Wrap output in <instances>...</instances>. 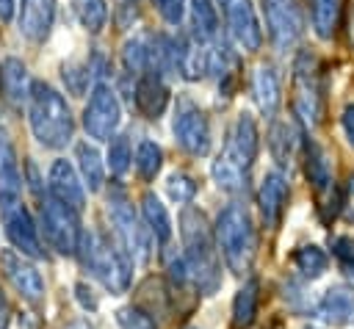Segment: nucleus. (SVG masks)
Segmentation results:
<instances>
[{"instance_id": "obj_2", "label": "nucleus", "mask_w": 354, "mask_h": 329, "mask_svg": "<svg viewBox=\"0 0 354 329\" xmlns=\"http://www.w3.org/2000/svg\"><path fill=\"white\" fill-rule=\"evenodd\" d=\"M28 122L36 141L47 149H64L72 141L75 119L66 100L44 80L30 83L28 94Z\"/></svg>"}, {"instance_id": "obj_4", "label": "nucleus", "mask_w": 354, "mask_h": 329, "mask_svg": "<svg viewBox=\"0 0 354 329\" xmlns=\"http://www.w3.org/2000/svg\"><path fill=\"white\" fill-rule=\"evenodd\" d=\"M216 243L230 271L243 274L254 257V229L243 205H227L216 218Z\"/></svg>"}, {"instance_id": "obj_8", "label": "nucleus", "mask_w": 354, "mask_h": 329, "mask_svg": "<svg viewBox=\"0 0 354 329\" xmlns=\"http://www.w3.org/2000/svg\"><path fill=\"white\" fill-rule=\"evenodd\" d=\"M293 113L301 124L315 127L321 119V97L315 83V58L310 53H299L293 64Z\"/></svg>"}, {"instance_id": "obj_20", "label": "nucleus", "mask_w": 354, "mask_h": 329, "mask_svg": "<svg viewBox=\"0 0 354 329\" xmlns=\"http://www.w3.org/2000/svg\"><path fill=\"white\" fill-rule=\"evenodd\" d=\"M318 315L329 323H351L354 321V290L348 288H329L318 304Z\"/></svg>"}, {"instance_id": "obj_18", "label": "nucleus", "mask_w": 354, "mask_h": 329, "mask_svg": "<svg viewBox=\"0 0 354 329\" xmlns=\"http://www.w3.org/2000/svg\"><path fill=\"white\" fill-rule=\"evenodd\" d=\"M285 199H288V180L279 171H268L260 182V191H257V205H260L266 227H277L282 207H285Z\"/></svg>"}, {"instance_id": "obj_38", "label": "nucleus", "mask_w": 354, "mask_h": 329, "mask_svg": "<svg viewBox=\"0 0 354 329\" xmlns=\"http://www.w3.org/2000/svg\"><path fill=\"white\" fill-rule=\"evenodd\" d=\"M332 254L337 257L343 274L354 282V241L351 238H332Z\"/></svg>"}, {"instance_id": "obj_39", "label": "nucleus", "mask_w": 354, "mask_h": 329, "mask_svg": "<svg viewBox=\"0 0 354 329\" xmlns=\"http://www.w3.org/2000/svg\"><path fill=\"white\" fill-rule=\"evenodd\" d=\"M88 77H91V69L88 66H83V64H64V80H66V86H69L72 94H80L86 88Z\"/></svg>"}, {"instance_id": "obj_14", "label": "nucleus", "mask_w": 354, "mask_h": 329, "mask_svg": "<svg viewBox=\"0 0 354 329\" xmlns=\"http://www.w3.org/2000/svg\"><path fill=\"white\" fill-rule=\"evenodd\" d=\"M224 11H227L232 39L246 53H257L260 44H263V30H260V22L254 17L252 0H224Z\"/></svg>"}, {"instance_id": "obj_15", "label": "nucleus", "mask_w": 354, "mask_h": 329, "mask_svg": "<svg viewBox=\"0 0 354 329\" xmlns=\"http://www.w3.org/2000/svg\"><path fill=\"white\" fill-rule=\"evenodd\" d=\"M133 102H136L138 113L147 116V119H158L166 111L169 88H166V83H163L158 69H147L144 75H138L136 88H133Z\"/></svg>"}, {"instance_id": "obj_16", "label": "nucleus", "mask_w": 354, "mask_h": 329, "mask_svg": "<svg viewBox=\"0 0 354 329\" xmlns=\"http://www.w3.org/2000/svg\"><path fill=\"white\" fill-rule=\"evenodd\" d=\"M50 196L72 207L75 213H83L86 207V188L69 160H55L50 169Z\"/></svg>"}, {"instance_id": "obj_43", "label": "nucleus", "mask_w": 354, "mask_h": 329, "mask_svg": "<svg viewBox=\"0 0 354 329\" xmlns=\"http://www.w3.org/2000/svg\"><path fill=\"white\" fill-rule=\"evenodd\" d=\"M340 122H343V130H346V138H348V144L354 147V105H346V111H343Z\"/></svg>"}, {"instance_id": "obj_25", "label": "nucleus", "mask_w": 354, "mask_h": 329, "mask_svg": "<svg viewBox=\"0 0 354 329\" xmlns=\"http://www.w3.org/2000/svg\"><path fill=\"white\" fill-rule=\"evenodd\" d=\"M0 83L3 91L11 102H22L30 94V83H28V69L19 58H6L3 61V72H0Z\"/></svg>"}, {"instance_id": "obj_10", "label": "nucleus", "mask_w": 354, "mask_h": 329, "mask_svg": "<svg viewBox=\"0 0 354 329\" xmlns=\"http://www.w3.org/2000/svg\"><path fill=\"white\" fill-rule=\"evenodd\" d=\"M260 3H263L266 28H268L274 47L279 53H288L301 39V30H304L299 3L296 0H260Z\"/></svg>"}, {"instance_id": "obj_19", "label": "nucleus", "mask_w": 354, "mask_h": 329, "mask_svg": "<svg viewBox=\"0 0 354 329\" xmlns=\"http://www.w3.org/2000/svg\"><path fill=\"white\" fill-rule=\"evenodd\" d=\"M252 88H254V100H257V108L263 111V116H274L282 94H279V75L271 64L257 66V72L252 77Z\"/></svg>"}, {"instance_id": "obj_28", "label": "nucleus", "mask_w": 354, "mask_h": 329, "mask_svg": "<svg viewBox=\"0 0 354 329\" xmlns=\"http://www.w3.org/2000/svg\"><path fill=\"white\" fill-rule=\"evenodd\" d=\"M310 19L318 39H332L340 19V0H310Z\"/></svg>"}, {"instance_id": "obj_26", "label": "nucleus", "mask_w": 354, "mask_h": 329, "mask_svg": "<svg viewBox=\"0 0 354 329\" xmlns=\"http://www.w3.org/2000/svg\"><path fill=\"white\" fill-rule=\"evenodd\" d=\"M257 301H260V285H257V279H246L232 301V326L235 329H246L254 321Z\"/></svg>"}, {"instance_id": "obj_17", "label": "nucleus", "mask_w": 354, "mask_h": 329, "mask_svg": "<svg viewBox=\"0 0 354 329\" xmlns=\"http://www.w3.org/2000/svg\"><path fill=\"white\" fill-rule=\"evenodd\" d=\"M55 22V0H22L19 3V33L30 41H44Z\"/></svg>"}, {"instance_id": "obj_12", "label": "nucleus", "mask_w": 354, "mask_h": 329, "mask_svg": "<svg viewBox=\"0 0 354 329\" xmlns=\"http://www.w3.org/2000/svg\"><path fill=\"white\" fill-rule=\"evenodd\" d=\"M0 265H3L6 279L14 285V290H17L22 299L39 301V299L44 296V279H41V274L36 271V265H33L25 254H19L17 249H6V252L0 254Z\"/></svg>"}, {"instance_id": "obj_29", "label": "nucleus", "mask_w": 354, "mask_h": 329, "mask_svg": "<svg viewBox=\"0 0 354 329\" xmlns=\"http://www.w3.org/2000/svg\"><path fill=\"white\" fill-rule=\"evenodd\" d=\"M191 22H194V33L202 44H207L218 36V14L210 0H191Z\"/></svg>"}, {"instance_id": "obj_42", "label": "nucleus", "mask_w": 354, "mask_h": 329, "mask_svg": "<svg viewBox=\"0 0 354 329\" xmlns=\"http://www.w3.org/2000/svg\"><path fill=\"white\" fill-rule=\"evenodd\" d=\"M75 296H77V301H80L83 310H97V299H94V293H91V288L86 282H77L75 285Z\"/></svg>"}, {"instance_id": "obj_41", "label": "nucleus", "mask_w": 354, "mask_h": 329, "mask_svg": "<svg viewBox=\"0 0 354 329\" xmlns=\"http://www.w3.org/2000/svg\"><path fill=\"white\" fill-rule=\"evenodd\" d=\"M166 271H169V279H171L174 285H183V282L191 276L185 257H177V254H166Z\"/></svg>"}, {"instance_id": "obj_23", "label": "nucleus", "mask_w": 354, "mask_h": 329, "mask_svg": "<svg viewBox=\"0 0 354 329\" xmlns=\"http://www.w3.org/2000/svg\"><path fill=\"white\" fill-rule=\"evenodd\" d=\"M304 171H307V180L313 182L315 191H326L332 185V163L315 141L304 144Z\"/></svg>"}, {"instance_id": "obj_36", "label": "nucleus", "mask_w": 354, "mask_h": 329, "mask_svg": "<svg viewBox=\"0 0 354 329\" xmlns=\"http://www.w3.org/2000/svg\"><path fill=\"white\" fill-rule=\"evenodd\" d=\"M130 160H133V155H130V141H127V135L111 138V147H108V166H111V171H113V174H124V171L130 169Z\"/></svg>"}, {"instance_id": "obj_33", "label": "nucleus", "mask_w": 354, "mask_h": 329, "mask_svg": "<svg viewBox=\"0 0 354 329\" xmlns=\"http://www.w3.org/2000/svg\"><path fill=\"white\" fill-rule=\"evenodd\" d=\"M160 163H163V152L155 141H141L138 149H136V169H138V177L144 182L155 180V174L160 171Z\"/></svg>"}, {"instance_id": "obj_13", "label": "nucleus", "mask_w": 354, "mask_h": 329, "mask_svg": "<svg viewBox=\"0 0 354 329\" xmlns=\"http://www.w3.org/2000/svg\"><path fill=\"white\" fill-rule=\"evenodd\" d=\"M257 124L249 113H238L232 130H230V138L224 144V160L238 166L241 171H249V166L254 163L257 158Z\"/></svg>"}, {"instance_id": "obj_31", "label": "nucleus", "mask_w": 354, "mask_h": 329, "mask_svg": "<svg viewBox=\"0 0 354 329\" xmlns=\"http://www.w3.org/2000/svg\"><path fill=\"white\" fill-rule=\"evenodd\" d=\"M72 8L88 33H100L108 25V3L105 0H72Z\"/></svg>"}, {"instance_id": "obj_27", "label": "nucleus", "mask_w": 354, "mask_h": 329, "mask_svg": "<svg viewBox=\"0 0 354 329\" xmlns=\"http://www.w3.org/2000/svg\"><path fill=\"white\" fill-rule=\"evenodd\" d=\"M296 144H299V135H296V130L288 122H274L271 124V130H268V149H271V158L279 166L290 163V158L296 152Z\"/></svg>"}, {"instance_id": "obj_34", "label": "nucleus", "mask_w": 354, "mask_h": 329, "mask_svg": "<svg viewBox=\"0 0 354 329\" xmlns=\"http://www.w3.org/2000/svg\"><path fill=\"white\" fill-rule=\"evenodd\" d=\"M293 263H296V268L304 274V276H310V279H315V276H321L324 271H326V254H324V249H318V246H301V249H296V254H293Z\"/></svg>"}, {"instance_id": "obj_9", "label": "nucleus", "mask_w": 354, "mask_h": 329, "mask_svg": "<svg viewBox=\"0 0 354 329\" xmlns=\"http://www.w3.org/2000/svg\"><path fill=\"white\" fill-rule=\"evenodd\" d=\"M122 119V108L116 100V91L105 83H97L91 88V97L83 108V127L91 138L97 141H108L113 135V130L119 127Z\"/></svg>"}, {"instance_id": "obj_5", "label": "nucleus", "mask_w": 354, "mask_h": 329, "mask_svg": "<svg viewBox=\"0 0 354 329\" xmlns=\"http://www.w3.org/2000/svg\"><path fill=\"white\" fill-rule=\"evenodd\" d=\"M108 218L113 224V235H116L122 252L130 260L144 263L149 257V243H147V235H144V229L138 224V216H136L127 194L119 185L111 188V196H108Z\"/></svg>"}, {"instance_id": "obj_7", "label": "nucleus", "mask_w": 354, "mask_h": 329, "mask_svg": "<svg viewBox=\"0 0 354 329\" xmlns=\"http://www.w3.org/2000/svg\"><path fill=\"white\" fill-rule=\"evenodd\" d=\"M41 227H44V235H47L50 246L58 254H66V257L77 254L80 224H77V213L72 207H66L55 196H47L41 202Z\"/></svg>"}, {"instance_id": "obj_11", "label": "nucleus", "mask_w": 354, "mask_h": 329, "mask_svg": "<svg viewBox=\"0 0 354 329\" xmlns=\"http://www.w3.org/2000/svg\"><path fill=\"white\" fill-rule=\"evenodd\" d=\"M171 130H174L177 144H180L188 155H196V158L207 155V149H210V124H207L205 113H202L194 102H188V100L180 102Z\"/></svg>"}, {"instance_id": "obj_22", "label": "nucleus", "mask_w": 354, "mask_h": 329, "mask_svg": "<svg viewBox=\"0 0 354 329\" xmlns=\"http://www.w3.org/2000/svg\"><path fill=\"white\" fill-rule=\"evenodd\" d=\"M75 158H77L83 185H88V191H100L102 182H105V166H102V158H100L97 147H91L88 141H80L75 147Z\"/></svg>"}, {"instance_id": "obj_37", "label": "nucleus", "mask_w": 354, "mask_h": 329, "mask_svg": "<svg viewBox=\"0 0 354 329\" xmlns=\"http://www.w3.org/2000/svg\"><path fill=\"white\" fill-rule=\"evenodd\" d=\"M116 323H119V329H158L155 321L149 318V312H144L138 307L116 310Z\"/></svg>"}, {"instance_id": "obj_32", "label": "nucleus", "mask_w": 354, "mask_h": 329, "mask_svg": "<svg viewBox=\"0 0 354 329\" xmlns=\"http://www.w3.org/2000/svg\"><path fill=\"white\" fill-rule=\"evenodd\" d=\"M210 171H213V180H216V185L221 191H227V194H243L246 191V171H241L238 166L227 163L221 155H218V160H213Z\"/></svg>"}, {"instance_id": "obj_21", "label": "nucleus", "mask_w": 354, "mask_h": 329, "mask_svg": "<svg viewBox=\"0 0 354 329\" xmlns=\"http://www.w3.org/2000/svg\"><path fill=\"white\" fill-rule=\"evenodd\" d=\"M141 216H144V224L149 227V232L155 235L158 243H169L171 238V218L166 213V205H160V199L147 191L141 196Z\"/></svg>"}, {"instance_id": "obj_1", "label": "nucleus", "mask_w": 354, "mask_h": 329, "mask_svg": "<svg viewBox=\"0 0 354 329\" xmlns=\"http://www.w3.org/2000/svg\"><path fill=\"white\" fill-rule=\"evenodd\" d=\"M180 238H183V249H185V263H188V274L194 276L196 288L205 296H213L221 285V271H218V257H216V243H213V232L210 224L205 218L202 210L185 205L180 213Z\"/></svg>"}, {"instance_id": "obj_45", "label": "nucleus", "mask_w": 354, "mask_h": 329, "mask_svg": "<svg viewBox=\"0 0 354 329\" xmlns=\"http://www.w3.org/2000/svg\"><path fill=\"white\" fill-rule=\"evenodd\" d=\"M69 329H88L86 323H75V326H69Z\"/></svg>"}, {"instance_id": "obj_44", "label": "nucleus", "mask_w": 354, "mask_h": 329, "mask_svg": "<svg viewBox=\"0 0 354 329\" xmlns=\"http://www.w3.org/2000/svg\"><path fill=\"white\" fill-rule=\"evenodd\" d=\"M14 6H17V0H0V19L3 22H8L14 17Z\"/></svg>"}, {"instance_id": "obj_30", "label": "nucleus", "mask_w": 354, "mask_h": 329, "mask_svg": "<svg viewBox=\"0 0 354 329\" xmlns=\"http://www.w3.org/2000/svg\"><path fill=\"white\" fill-rule=\"evenodd\" d=\"M122 58H124V66L127 72H136V75H144L147 69H155V47L149 44L147 36H133L124 50H122Z\"/></svg>"}, {"instance_id": "obj_24", "label": "nucleus", "mask_w": 354, "mask_h": 329, "mask_svg": "<svg viewBox=\"0 0 354 329\" xmlns=\"http://www.w3.org/2000/svg\"><path fill=\"white\" fill-rule=\"evenodd\" d=\"M22 191V177H19V163L14 144L6 130H0V194H19Z\"/></svg>"}, {"instance_id": "obj_35", "label": "nucleus", "mask_w": 354, "mask_h": 329, "mask_svg": "<svg viewBox=\"0 0 354 329\" xmlns=\"http://www.w3.org/2000/svg\"><path fill=\"white\" fill-rule=\"evenodd\" d=\"M166 191H169V196H171L177 205H188V202L194 199V194H196V182H194V177H188L185 171H174V174H169V180H166Z\"/></svg>"}, {"instance_id": "obj_3", "label": "nucleus", "mask_w": 354, "mask_h": 329, "mask_svg": "<svg viewBox=\"0 0 354 329\" xmlns=\"http://www.w3.org/2000/svg\"><path fill=\"white\" fill-rule=\"evenodd\" d=\"M77 254H80L83 265L88 268V274L102 282V288H108L111 293H124L127 290V285H130V257L124 252L113 249L97 229L80 232Z\"/></svg>"}, {"instance_id": "obj_6", "label": "nucleus", "mask_w": 354, "mask_h": 329, "mask_svg": "<svg viewBox=\"0 0 354 329\" xmlns=\"http://www.w3.org/2000/svg\"><path fill=\"white\" fill-rule=\"evenodd\" d=\"M0 221L6 229V238L11 241V246L25 254V257H41V243H39V232L36 224L28 213V207L22 205L19 194H0Z\"/></svg>"}, {"instance_id": "obj_40", "label": "nucleus", "mask_w": 354, "mask_h": 329, "mask_svg": "<svg viewBox=\"0 0 354 329\" xmlns=\"http://www.w3.org/2000/svg\"><path fill=\"white\" fill-rule=\"evenodd\" d=\"M158 14L169 22V25H180L183 14H185V0H152Z\"/></svg>"}]
</instances>
